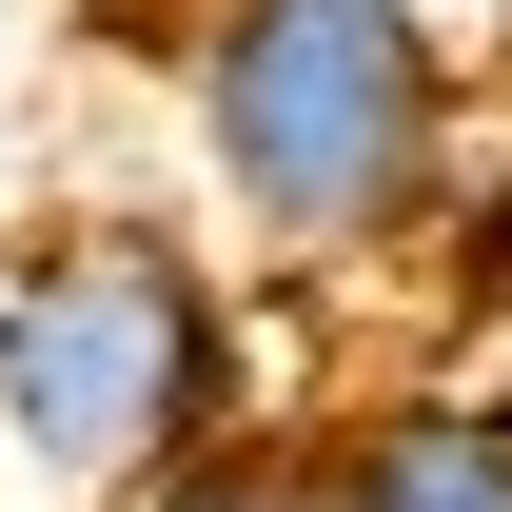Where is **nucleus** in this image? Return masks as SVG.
Returning a JSON list of instances; mask_svg holds the SVG:
<instances>
[{"label": "nucleus", "instance_id": "nucleus-6", "mask_svg": "<svg viewBox=\"0 0 512 512\" xmlns=\"http://www.w3.org/2000/svg\"><path fill=\"white\" fill-rule=\"evenodd\" d=\"M0 276H20V237H0Z\"/></svg>", "mask_w": 512, "mask_h": 512}, {"label": "nucleus", "instance_id": "nucleus-2", "mask_svg": "<svg viewBox=\"0 0 512 512\" xmlns=\"http://www.w3.org/2000/svg\"><path fill=\"white\" fill-rule=\"evenodd\" d=\"M256 316L178 217H60L0 276V512H158L197 453H237Z\"/></svg>", "mask_w": 512, "mask_h": 512}, {"label": "nucleus", "instance_id": "nucleus-1", "mask_svg": "<svg viewBox=\"0 0 512 512\" xmlns=\"http://www.w3.org/2000/svg\"><path fill=\"white\" fill-rule=\"evenodd\" d=\"M178 138L256 276H375L453 197V40L434 0H197Z\"/></svg>", "mask_w": 512, "mask_h": 512}, {"label": "nucleus", "instance_id": "nucleus-5", "mask_svg": "<svg viewBox=\"0 0 512 512\" xmlns=\"http://www.w3.org/2000/svg\"><path fill=\"white\" fill-rule=\"evenodd\" d=\"M453 394H473V414H512V316H453Z\"/></svg>", "mask_w": 512, "mask_h": 512}, {"label": "nucleus", "instance_id": "nucleus-3", "mask_svg": "<svg viewBox=\"0 0 512 512\" xmlns=\"http://www.w3.org/2000/svg\"><path fill=\"white\" fill-rule=\"evenodd\" d=\"M316 473H335V512H512V414L414 375V394H355L316 434Z\"/></svg>", "mask_w": 512, "mask_h": 512}, {"label": "nucleus", "instance_id": "nucleus-4", "mask_svg": "<svg viewBox=\"0 0 512 512\" xmlns=\"http://www.w3.org/2000/svg\"><path fill=\"white\" fill-rule=\"evenodd\" d=\"M158 512H335V473H316V434H237V453H197Z\"/></svg>", "mask_w": 512, "mask_h": 512}]
</instances>
